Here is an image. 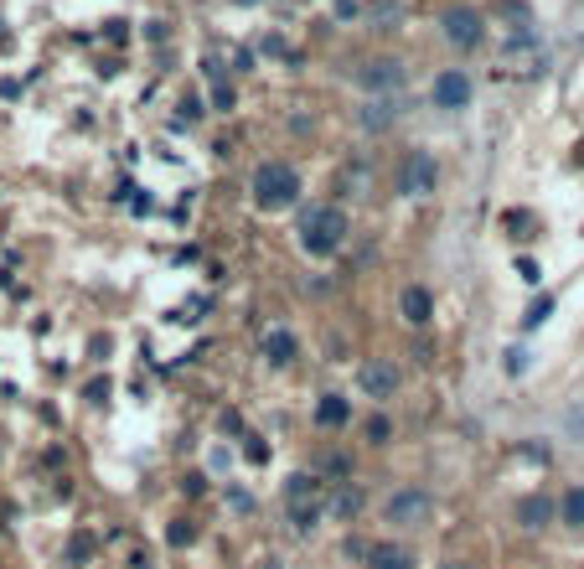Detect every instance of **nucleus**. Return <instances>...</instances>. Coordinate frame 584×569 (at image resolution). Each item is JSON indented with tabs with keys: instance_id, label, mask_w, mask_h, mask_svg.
Segmentation results:
<instances>
[{
	"instance_id": "f257e3e1",
	"label": "nucleus",
	"mask_w": 584,
	"mask_h": 569,
	"mask_svg": "<svg viewBox=\"0 0 584 569\" xmlns=\"http://www.w3.org/2000/svg\"><path fill=\"white\" fill-rule=\"evenodd\" d=\"M300 244H305V254H316V259H331L336 249L347 244V213L342 207H311L305 213V223H300Z\"/></svg>"
},
{
	"instance_id": "f03ea898",
	"label": "nucleus",
	"mask_w": 584,
	"mask_h": 569,
	"mask_svg": "<svg viewBox=\"0 0 584 569\" xmlns=\"http://www.w3.org/2000/svg\"><path fill=\"white\" fill-rule=\"evenodd\" d=\"M254 202L264 207V213H280V207H290L295 197H300V176L285 166V161H264L259 171H254Z\"/></svg>"
},
{
	"instance_id": "7ed1b4c3",
	"label": "nucleus",
	"mask_w": 584,
	"mask_h": 569,
	"mask_svg": "<svg viewBox=\"0 0 584 569\" xmlns=\"http://www.w3.org/2000/svg\"><path fill=\"white\" fill-rule=\"evenodd\" d=\"M285 507H290L295 528L311 533V528L326 518V492H321L316 476H290V482H285Z\"/></svg>"
},
{
	"instance_id": "20e7f679",
	"label": "nucleus",
	"mask_w": 584,
	"mask_h": 569,
	"mask_svg": "<svg viewBox=\"0 0 584 569\" xmlns=\"http://www.w3.org/2000/svg\"><path fill=\"white\" fill-rule=\"evenodd\" d=\"M429 513H435V497L424 487H404V492L388 497V523L393 528H419V523H429Z\"/></svg>"
},
{
	"instance_id": "39448f33",
	"label": "nucleus",
	"mask_w": 584,
	"mask_h": 569,
	"mask_svg": "<svg viewBox=\"0 0 584 569\" xmlns=\"http://www.w3.org/2000/svg\"><path fill=\"white\" fill-rule=\"evenodd\" d=\"M440 26H445V42H450V47H460V52L481 47V37H486V26H481V16H476L471 6L445 11V16H440Z\"/></svg>"
},
{
	"instance_id": "423d86ee",
	"label": "nucleus",
	"mask_w": 584,
	"mask_h": 569,
	"mask_svg": "<svg viewBox=\"0 0 584 569\" xmlns=\"http://www.w3.org/2000/svg\"><path fill=\"white\" fill-rule=\"evenodd\" d=\"M429 94H435V109H466L471 104V78L460 73V68H445Z\"/></svg>"
},
{
	"instance_id": "0eeeda50",
	"label": "nucleus",
	"mask_w": 584,
	"mask_h": 569,
	"mask_svg": "<svg viewBox=\"0 0 584 569\" xmlns=\"http://www.w3.org/2000/svg\"><path fill=\"white\" fill-rule=\"evenodd\" d=\"M357 383H362V394H373V399H393L398 394V368L388 357H373V363H362Z\"/></svg>"
},
{
	"instance_id": "6e6552de",
	"label": "nucleus",
	"mask_w": 584,
	"mask_h": 569,
	"mask_svg": "<svg viewBox=\"0 0 584 569\" xmlns=\"http://www.w3.org/2000/svg\"><path fill=\"white\" fill-rule=\"evenodd\" d=\"M398 187H404L409 197H429V192H435V156H429V151H414L409 166H404V182H398Z\"/></svg>"
},
{
	"instance_id": "1a4fd4ad",
	"label": "nucleus",
	"mask_w": 584,
	"mask_h": 569,
	"mask_svg": "<svg viewBox=\"0 0 584 569\" xmlns=\"http://www.w3.org/2000/svg\"><path fill=\"white\" fill-rule=\"evenodd\" d=\"M357 78L373 88V94H378V88H388V94H393V88L404 83V63H398V57H378V63H362Z\"/></svg>"
},
{
	"instance_id": "9d476101",
	"label": "nucleus",
	"mask_w": 584,
	"mask_h": 569,
	"mask_svg": "<svg viewBox=\"0 0 584 569\" xmlns=\"http://www.w3.org/2000/svg\"><path fill=\"white\" fill-rule=\"evenodd\" d=\"M367 569H414V554L404 544H373L367 549Z\"/></svg>"
},
{
	"instance_id": "9b49d317",
	"label": "nucleus",
	"mask_w": 584,
	"mask_h": 569,
	"mask_svg": "<svg viewBox=\"0 0 584 569\" xmlns=\"http://www.w3.org/2000/svg\"><path fill=\"white\" fill-rule=\"evenodd\" d=\"M347 414H352V404H347L342 394H321V404H316V425H321V430H342V425H347Z\"/></svg>"
},
{
	"instance_id": "f8f14e48",
	"label": "nucleus",
	"mask_w": 584,
	"mask_h": 569,
	"mask_svg": "<svg viewBox=\"0 0 584 569\" xmlns=\"http://www.w3.org/2000/svg\"><path fill=\"white\" fill-rule=\"evenodd\" d=\"M357 119H362V130H388L398 119V99H367Z\"/></svg>"
},
{
	"instance_id": "ddd939ff",
	"label": "nucleus",
	"mask_w": 584,
	"mask_h": 569,
	"mask_svg": "<svg viewBox=\"0 0 584 569\" xmlns=\"http://www.w3.org/2000/svg\"><path fill=\"white\" fill-rule=\"evenodd\" d=\"M331 487H342V492H331V497H326V513H331V518H352V513H362V492H357L352 482H331Z\"/></svg>"
},
{
	"instance_id": "4468645a",
	"label": "nucleus",
	"mask_w": 584,
	"mask_h": 569,
	"mask_svg": "<svg viewBox=\"0 0 584 569\" xmlns=\"http://www.w3.org/2000/svg\"><path fill=\"white\" fill-rule=\"evenodd\" d=\"M295 352H300V342H295V332H269L264 337V357L274 368H285V363H295Z\"/></svg>"
},
{
	"instance_id": "2eb2a0df",
	"label": "nucleus",
	"mask_w": 584,
	"mask_h": 569,
	"mask_svg": "<svg viewBox=\"0 0 584 569\" xmlns=\"http://www.w3.org/2000/svg\"><path fill=\"white\" fill-rule=\"evenodd\" d=\"M548 518H553V502H548L543 492H538V497H522V502H517V523H522V528H543Z\"/></svg>"
},
{
	"instance_id": "dca6fc26",
	"label": "nucleus",
	"mask_w": 584,
	"mask_h": 569,
	"mask_svg": "<svg viewBox=\"0 0 584 569\" xmlns=\"http://www.w3.org/2000/svg\"><path fill=\"white\" fill-rule=\"evenodd\" d=\"M429 311H435L429 290H424V285H409V290H404V321H409V326H424V321H429Z\"/></svg>"
},
{
	"instance_id": "f3484780",
	"label": "nucleus",
	"mask_w": 584,
	"mask_h": 569,
	"mask_svg": "<svg viewBox=\"0 0 584 569\" xmlns=\"http://www.w3.org/2000/svg\"><path fill=\"white\" fill-rule=\"evenodd\" d=\"M367 187H373L367 166H347V171H342V192H347V197H367Z\"/></svg>"
},
{
	"instance_id": "a211bd4d",
	"label": "nucleus",
	"mask_w": 584,
	"mask_h": 569,
	"mask_svg": "<svg viewBox=\"0 0 584 569\" xmlns=\"http://www.w3.org/2000/svg\"><path fill=\"white\" fill-rule=\"evenodd\" d=\"M398 16H404V6H398V0H378V6H373V26H378V32H393Z\"/></svg>"
},
{
	"instance_id": "6ab92c4d",
	"label": "nucleus",
	"mask_w": 584,
	"mask_h": 569,
	"mask_svg": "<svg viewBox=\"0 0 584 569\" xmlns=\"http://www.w3.org/2000/svg\"><path fill=\"white\" fill-rule=\"evenodd\" d=\"M564 523L584 528V487H569V492H564Z\"/></svg>"
},
{
	"instance_id": "aec40b11",
	"label": "nucleus",
	"mask_w": 584,
	"mask_h": 569,
	"mask_svg": "<svg viewBox=\"0 0 584 569\" xmlns=\"http://www.w3.org/2000/svg\"><path fill=\"white\" fill-rule=\"evenodd\" d=\"M362 435L373 440V445H388V435H393V425H388V414H367V425H362Z\"/></svg>"
},
{
	"instance_id": "412c9836",
	"label": "nucleus",
	"mask_w": 584,
	"mask_h": 569,
	"mask_svg": "<svg viewBox=\"0 0 584 569\" xmlns=\"http://www.w3.org/2000/svg\"><path fill=\"white\" fill-rule=\"evenodd\" d=\"M548 311H553V301L543 295V301H533V306H528V316H522V326H538V321H548Z\"/></svg>"
},
{
	"instance_id": "4be33fe9",
	"label": "nucleus",
	"mask_w": 584,
	"mask_h": 569,
	"mask_svg": "<svg viewBox=\"0 0 584 569\" xmlns=\"http://www.w3.org/2000/svg\"><path fill=\"white\" fill-rule=\"evenodd\" d=\"M192 538H197V528H192V523H171V544H176V549H187Z\"/></svg>"
},
{
	"instance_id": "5701e85b",
	"label": "nucleus",
	"mask_w": 584,
	"mask_h": 569,
	"mask_svg": "<svg viewBox=\"0 0 584 569\" xmlns=\"http://www.w3.org/2000/svg\"><path fill=\"white\" fill-rule=\"evenodd\" d=\"M243 456H249V461H269V445L264 440H243Z\"/></svg>"
},
{
	"instance_id": "b1692460",
	"label": "nucleus",
	"mask_w": 584,
	"mask_h": 569,
	"mask_svg": "<svg viewBox=\"0 0 584 569\" xmlns=\"http://www.w3.org/2000/svg\"><path fill=\"white\" fill-rule=\"evenodd\" d=\"M88 549H94L88 538H73V544H68V559H73V564H83V559H88Z\"/></svg>"
},
{
	"instance_id": "393cba45",
	"label": "nucleus",
	"mask_w": 584,
	"mask_h": 569,
	"mask_svg": "<svg viewBox=\"0 0 584 569\" xmlns=\"http://www.w3.org/2000/svg\"><path fill=\"white\" fill-rule=\"evenodd\" d=\"M574 156H579V161H584V140H579V145H574Z\"/></svg>"
}]
</instances>
